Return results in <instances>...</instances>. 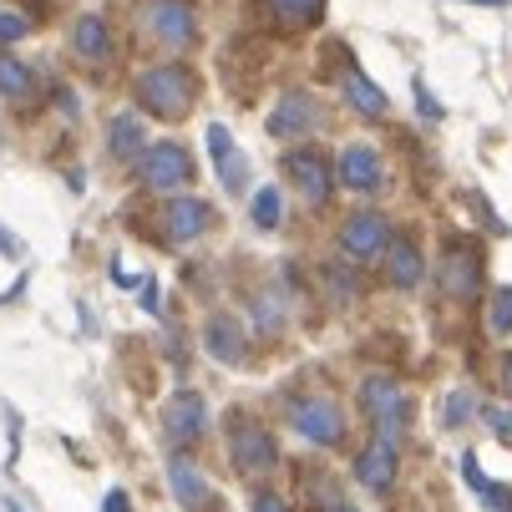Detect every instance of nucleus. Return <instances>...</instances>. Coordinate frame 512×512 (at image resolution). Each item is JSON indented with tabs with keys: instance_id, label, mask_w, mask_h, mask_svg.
I'll use <instances>...</instances> for the list:
<instances>
[{
	"instance_id": "cd10ccee",
	"label": "nucleus",
	"mask_w": 512,
	"mask_h": 512,
	"mask_svg": "<svg viewBox=\"0 0 512 512\" xmlns=\"http://www.w3.org/2000/svg\"><path fill=\"white\" fill-rule=\"evenodd\" d=\"M472 411H477V401H472L467 391H452V396H447V406H442V421H447V426H467V416H472Z\"/></svg>"
},
{
	"instance_id": "393cba45",
	"label": "nucleus",
	"mask_w": 512,
	"mask_h": 512,
	"mask_svg": "<svg viewBox=\"0 0 512 512\" xmlns=\"http://www.w3.org/2000/svg\"><path fill=\"white\" fill-rule=\"evenodd\" d=\"M284 295H279V289H259V295H254V325H259V335H274L279 325H284Z\"/></svg>"
},
{
	"instance_id": "b1692460",
	"label": "nucleus",
	"mask_w": 512,
	"mask_h": 512,
	"mask_svg": "<svg viewBox=\"0 0 512 512\" xmlns=\"http://www.w3.org/2000/svg\"><path fill=\"white\" fill-rule=\"evenodd\" d=\"M249 218H254V229H259V234L279 229V218H284V198H279V188L264 183V188L249 198Z\"/></svg>"
},
{
	"instance_id": "5701e85b",
	"label": "nucleus",
	"mask_w": 512,
	"mask_h": 512,
	"mask_svg": "<svg viewBox=\"0 0 512 512\" xmlns=\"http://www.w3.org/2000/svg\"><path fill=\"white\" fill-rule=\"evenodd\" d=\"M269 16L289 31H300V26H315L325 16V0H269Z\"/></svg>"
},
{
	"instance_id": "f03ea898",
	"label": "nucleus",
	"mask_w": 512,
	"mask_h": 512,
	"mask_svg": "<svg viewBox=\"0 0 512 512\" xmlns=\"http://www.w3.org/2000/svg\"><path fill=\"white\" fill-rule=\"evenodd\" d=\"M137 26L163 51H188L198 36V11H193V0H142Z\"/></svg>"
},
{
	"instance_id": "2f4dec72",
	"label": "nucleus",
	"mask_w": 512,
	"mask_h": 512,
	"mask_svg": "<svg viewBox=\"0 0 512 512\" xmlns=\"http://www.w3.org/2000/svg\"><path fill=\"white\" fill-rule=\"evenodd\" d=\"M249 512H289V502H284L279 492H254V502H249Z\"/></svg>"
},
{
	"instance_id": "7ed1b4c3",
	"label": "nucleus",
	"mask_w": 512,
	"mask_h": 512,
	"mask_svg": "<svg viewBox=\"0 0 512 512\" xmlns=\"http://www.w3.org/2000/svg\"><path fill=\"white\" fill-rule=\"evenodd\" d=\"M229 462H234L244 477L274 472V467H279V447H274L269 426H259L254 416L234 411V416H229Z\"/></svg>"
},
{
	"instance_id": "dca6fc26",
	"label": "nucleus",
	"mask_w": 512,
	"mask_h": 512,
	"mask_svg": "<svg viewBox=\"0 0 512 512\" xmlns=\"http://www.w3.org/2000/svg\"><path fill=\"white\" fill-rule=\"evenodd\" d=\"M203 350H208L218 365H244V360H249L244 325H239L234 315H208V325H203Z\"/></svg>"
},
{
	"instance_id": "2eb2a0df",
	"label": "nucleus",
	"mask_w": 512,
	"mask_h": 512,
	"mask_svg": "<svg viewBox=\"0 0 512 512\" xmlns=\"http://www.w3.org/2000/svg\"><path fill=\"white\" fill-rule=\"evenodd\" d=\"M163 224H168V239L173 244H193V239H203L208 229H213V208L203 203V198H173L168 208H163Z\"/></svg>"
},
{
	"instance_id": "aec40b11",
	"label": "nucleus",
	"mask_w": 512,
	"mask_h": 512,
	"mask_svg": "<svg viewBox=\"0 0 512 512\" xmlns=\"http://www.w3.org/2000/svg\"><path fill=\"white\" fill-rule=\"evenodd\" d=\"M340 92H345V102L360 112V117H386V92L371 82V77H365V71L355 66V61H345V77H340Z\"/></svg>"
},
{
	"instance_id": "f8f14e48",
	"label": "nucleus",
	"mask_w": 512,
	"mask_h": 512,
	"mask_svg": "<svg viewBox=\"0 0 512 512\" xmlns=\"http://www.w3.org/2000/svg\"><path fill=\"white\" fill-rule=\"evenodd\" d=\"M163 426H168V436H173L178 447L203 442V436H208V401L198 391H178L168 401V411H163Z\"/></svg>"
},
{
	"instance_id": "20e7f679",
	"label": "nucleus",
	"mask_w": 512,
	"mask_h": 512,
	"mask_svg": "<svg viewBox=\"0 0 512 512\" xmlns=\"http://www.w3.org/2000/svg\"><path fill=\"white\" fill-rule=\"evenodd\" d=\"M132 168H137L142 183L158 188V193H178V188L193 183V158L178 148V142H153V148H142Z\"/></svg>"
},
{
	"instance_id": "39448f33",
	"label": "nucleus",
	"mask_w": 512,
	"mask_h": 512,
	"mask_svg": "<svg viewBox=\"0 0 512 512\" xmlns=\"http://www.w3.org/2000/svg\"><path fill=\"white\" fill-rule=\"evenodd\" d=\"M284 178L295 183V193H300V203H305V208H325V203H330V193H335V168H330V158H325V153H315V148H295V153H284Z\"/></svg>"
},
{
	"instance_id": "f3484780",
	"label": "nucleus",
	"mask_w": 512,
	"mask_h": 512,
	"mask_svg": "<svg viewBox=\"0 0 512 512\" xmlns=\"http://www.w3.org/2000/svg\"><path fill=\"white\" fill-rule=\"evenodd\" d=\"M355 477H360V487H371V492H386L396 482V442L391 436H376V442L355 457Z\"/></svg>"
},
{
	"instance_id": "4c0bfd02",
	"label": "nucleus",
	"mask_w": 512,
	"mask_h": 512,
	"mask_svg": "<svg viewBox=\"0 0 512 512\" xmlns=\"http://www.w3.org/2000/svg\"><path fill=\"white\" fill-rule=\"evenodd\" d=\"M502 386H507V396H512V355H502Z\"/></svg>"
},
{
	"instance_id": "4468645a",
	"label": "nucleus",
	"mask_w": 512,
	"mask_h": 512,
	"mask_svg": "<svg viewBox=\"0 0 512 512\" xmlns=\"http://www.w3.org/2000/svg\"><path fill=\"white\" fill-rule=\"evenodd\" d=\"M477 284H482V249L477 244H452L447 249V264H442V289L452 300H472L477 295Z\"/></svg>"
},
{
	"instance_id": "c9c22d12",
	"label": "nucleus",
	"mask_w": 512,
	"mask_h": 512,
	"mask_svg": "<svg viewBox=\"0 0 512 512\" xmlns=\"http://www.w3.org/2000/svg\"><path fill=\"white\" fill-rule=\"evenodd\" d=\"M142 310H148V315H158L163 305H158V284L148 279V284H142Z\"/></svg>"
},
{
	"instance_id": "473e14b6",
	"label": "nucleus",
	"mask_w": 512,
	"mask_h": 512,
	"mask_svg": "<svg viewBox=\"0 0 512 512\" xmlns=\"http://www.w3.org/2000/svg\"><path fill=\"white\" fill-rule=\"evenodd\" d=\"M462 477H467V487H472V492H482V487H487V472L477 467V457H472V452L462 457Z\"/></svg>"
},
{
	"instance_id": "412c9836",
	"label": "nucleus",
	"mask_w": 512,
	"mask_h": 512,
	"mask_svg": "<svg viewBox=\"0 0 512 512\" xmlns=\"http://www.w3.org/2000/svg\"><path fill=\"white\" fill-rule=\"evenodd\" d=\"M381 254H386V274H391L396 289H416V284H421L426 264H421V249H416L411 239H391Z\"/></svg>"
},
{
	"instance_id": "a19ab883",
	"label": "nucleus",
	"mask_w": 512,
	"mask_h": 512,
	"mask_svg": "<svg viewBox=\"0 0 512 512\" xmlns=\"http://www.w3.org/2000/svg\"><path fill=\"white\" fill-rule=\"evenodd\" d=\"M6 512H21V507H16V502H6Z\"/></svg>"
},
{
	"instance_id": "a878e982",
	"label": "nucleus",
	"mask_w": 512,
	"mask_h": 512,
	"mask_svg": "<svg viewBox=\"0 0 512 512\" xmlns=\"http://www.w3.org/2000/svg\"><path fill=\"white\" fill-rule=\"evenodd\" d=\"M325 284H330V295H335L340 305H350V300L360 295V284H355V269H350V264H325Z\"/></svg>"
},
{
	"instance_id": "9b49d317",
	"label": "nucleus",
	"mask_w": 512,
	"mask_h": 512,
	"mask_svg": "<svg viewBox=\"0 0 512 512\" xmlns=\"http://www.w3.org/2000/svg\"><path fill=\"white\" fill-rule=\"evenodd\" d=\"M391 244V224H386V213H350L345 218V229H340V249L350 259H376L381 249Z\"/></svg>"
},
{
	"instance_id": "6ab92c4d",
	"label": "nucleus",
	"mask_w": 512,
	"mask_h": 512,
	"mask_svg": "<svg viewBox=\"0 0 512 512\" xmlns=\"http://www.w3.org/2000/svg\"><path fill=\"white\" fill-rule=\"evenodd\" d=\"M142 148H148V127H142V117H137V112H117V117L107 122V153H112L117 163H137Z\"/></svg>"
},
{
	"instance_id": "f257e3e1",
	"label": "nucleus",
	"mask_w": 512,
	"mask_h": 512,
	"mask_svg": "<svg viewBox=\"0 0 512 512\" xmlns=\"http://www.w3.org/2000/svg\"><path fill=\"white\" fill-rule=\"evenodd\" d=\"M137 107L153 112L163 122H183L198 102V77L183 66V61H158L148 71H137Z\"/></svg>"
},
{
	"instance_id": "6e6552de",
	"label": "nucleus",
	"mask_w": 512,
	"mask_h": 512,
	"mask_svg": "<svg viewBox=\"0 0 512 512\" xmlns=\"http://www.w3.org/2000/svg\"><path fill=\"white\" fill-rule=\"evenodd\" d=\"M360 406L371 411V421H376V436H391V442H401V431H406V416H411V406H406V396H401V386L396 381H386V376H371L360 386Z\"/></svg>"
},
{
	"instance_id": "9d476101",
	"label": "nucleus",
	"mask_w": 512,
	"mask_h": 512,
	"mask_svg": "<svg viewBox=\"0 0 512 512\" xmlns=\"http://www.w3.org/2000/svg\"><path fill=\"white\" fill-rule=\"evenodd\" d=\"M208 158H213V168H218V178H224V193H249V158L239 153V142H234V132L224 127V122H208Z\"/></svg>"
},
{
	"instance_id": "4be33fe9",
	"label": "nucleus",
	"mask_w": 512,
	"mask_h": 512,
	"mask_svg": "<svg viewBox=\"0 0 512 512\" xmlns=\"http://www.w3.org/2000/svg\"><path fill=\"white\" fill-rule=\"evenodd\" d=\"M36 92V77H31V66L11 51H0V97H11V102H26Z\"/></svg>"
},
{
	"instance_id": "e433bc0d",
	"label": "nucleus",
	"mask_w": 512,
	"mask_h": 512,
	"mask_svg": "<svg viewBox=\"0 0 512 512\" xmlns=\"http://www.w3.org/2000/svg\"><path fill=\"white\" fill-rule=\"evenodd\" d=\"M0 254H6V259H16V254H21V244H16V234H6V229H0Z\"/></svg>"
},
{
	"instance_id": "c85d7f7f",
	"label": "nucleus",
	"mask_w": 512,
	"mask_h": 512,
	"mask_svg": "<svg viewBox=\"0 0 512 512\" xmlns=\"http://www.w3.org/2000/svg\"><path fill=\"white\" fill-rule=\"evenodd\" d=\"M26 31H31V21L21 11H0V46H16Z\"/></svg>"
},
{
	"instance_id": "1a4fd4ad",
	"label": "nucleus",
	"mask_w": 512,
	"mask_h": 512,
	"mask_svg": "<svg viewBox=\"0 0 512 512\" xmlns=\"http://www.w3.org/2000/svg\"><path fill=\"white\" fill-rule=\"evenodd\" d=\"M71 56H77L82 66H107L117 56V36H112V21L102 11H82L77 21H71Z\"/></svg>"
},
{
	"instance_id": "c756f323",
	"label": "nucleus",
	"mask_w": 512,
	"mask_h": 512,
	"mask_svg": "<svg viewBox=\"0 0 512 512\" xmlns=\"http://www.w3.org/2000/svg\"><path fill=\"white\" fill-rule=\"evenodd\" d=\"M477 497L487 502V512H512V487H497V482H487Z\"/></svg>"
},
{
	"instance_id": "72a5a7b5",
	"label": "nucleus",
	"mask_w": 512,
	"mask_h": 512,
	"mask_svg": "<svg viewBox=\"0 0 512 512\" xmlns=\"http://www.w3.org/2000/svg\"><path fill=\"white\" fill-rule=\"evenodd\" d=\"M102 512H132V502H127V492H122V487H112V492L102 497Z\"/></svg>"
},
{
	"instance_id": "ea45409f",
	"label": "nucleus",
	"mask_w": 512,
	"mask_h": 512,
	"mask_svg": "<svg viewBox=\"0 0 512 512\" xmlns=\"http://www.w3.org/2000/svg\"><path fill=\"white\" fill-rule=\"evenodd\" d=\"M330 512H355V507H350V502H345V497H340V502H335V507H330Z\"/></svg>"
},
{
	"instance_id": "58836bf2",
	"label": "nucleus",
	"mask_w": 512,
	"mask_h": 512,
	"mask_svg": "<svg viewBox=\"0 0 512 512\" xmlns=\"http://www.w3.org/2000/svg\"><path fill=\"white\" fill-rule=\"evenodd\" d=\"M462 6H512V0H462Z\"/></svg>"
},
{
	"instance_id": "f704fd0d",
	"label": "nucleus",
	"mask_w": 512,
	"mask_h": 512,
	"mask_svg": "<svg viewBox=\"0 0 512 512\" xmlns=\"http://www.w3.org/2000/svg\"><path fill=\"white\" fill-rule=\"evenodd\" d=\"M416 107H421L426 117H442V107L431 102V92H426V82H421V77H416Z\"/></svg>"
},
{
	"instance_id": "ddd939ff",
	"label": "nucleus",
	"mask_w": 512,
	"mask_h": 512,
	"mask_svg": "<svg viewBox=\"0 0 512 512\" xmlns=\"http://www.w3.org/2000/svg\"><path fill=\"white\" fill-rule=\"evenodd\" d=\"M335 183L355 188V193H376L386 183V163L376 148H365V142H350V148L340 153V168H335Z\"/></svg>"
},
{
	"instance_id": "423d86ee",
	"label": "nucleus",
	"mask_w": 512,
	"mask_h": 512,
	"mask_svg": "<svg viewBox=\"0 0 512 512\" xmlns=\"http://www.w3.org/2000/svg\"><path fill=\"white\" fill-rule=\"evenodd\" d=\"M269 137H279V142H300V137H315L320 127H325V107L310 97V92H284L279 102H274V112H269Z\"/></svg>"
},
{
	"instance_id": "bb28decb",
	"label": "nucleus",
	"mask_w": 512,
	"mask_h": 512,
	"mask_svg": "<svg viewBox=\"0 0 512 512\" xmlns=\"http://www.w3.org/2000/svg\"><path fill=\"white\" fill-rule=\"evenodd\" d=\"M487 325H492L497 335H507V330H512V289H497V295H492V310H487Z\"/></svg>"
},
{
	"instance_id": "a211bd4d",
	"label": "nucleus",
	"mask_w": 512,
	"mask_h": 512,
	"mask_svg": "<svg viewBox=\"0 0 512 512\" xmlns=\"http://www.w3.org/2000/svg\"><path fill=\"white\" fill-rule=\"evenodd\" d=\"M168 487H173V497L188 507V512H203L208 502H213V487H208V477L188 462V457H173L168 462Z\"/></svg>"
},
{
	"instance_id": "0eeeda50",
	"label": "nucleus",
	"mask_w": 512,
	"mask_h": 512,
	"mask_svg": "<svg viewBox=\"0 0 512 512\" xmlns=\"http://www.w3.org/2000/svg\"><path fill=\"white\" fill-rule=\"evenodd\" d=\"M289 421H295V431L305 436V442H315V447H340V442H345V411H340V401H330V396H305V401H295Z\"/></svg>"
},
{
	"instance_id": "7c9ffc66",
	"label": "nucleus",
	"mask_w": 512,
	"mask_h": 512,
	"mask_svg": "<svg viewBox=\"0 0 512 512\" xmlns=\"http://www.w3.org/2000/svg\"><path fill=\"white\" fill-rule=\"evenodd\" d=\"M487 416V426L502 436V442H512V411H502V406H492V411H482Z\"/></svg>"
}]
</instances>
